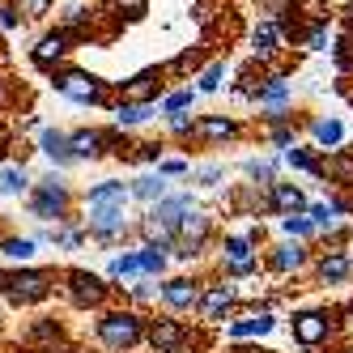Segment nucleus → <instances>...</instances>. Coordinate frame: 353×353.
I'll list each match as a JSON object with an SVG mask.
<instances>
[{
	"instance_id": "nucleus-37",
	"label": "nucleus",
	"mask_w": 353,
	"mask_h": 353,
	"mask_svg": "<svg viewBox=\"0 0 353 353\" xmlns=\"http://www.w3.org/2000/svg\"><path fill=\"white\" fill-rule=\"evenodd\" d=\"M196 98H200V90H179V94H170L166 103H162V111H166V115H179V111H188V107L196 103Z\"/></svg>"
},
{
	"instance_id": "nucleus-7",
	"label": "nucleus",
	"mask_w": 353,
	"mask_h": 353,
	"mask_svg": "<svg viewBox=\"0 0 353 353\" xmlns=\"http://www.w3.org/2000/svg\"><path fill=\"white\" fill-rule=\"evenodd\" d=\"M276 327V315L268 311V307H251V311H243L230 327H225V336L230 341H260V336H268Z\"/></svg>"
},
{
	"instance_id": "nucleus-11",
	"label": "nucleus",
	"mask_w": 353,
	"mask_h": 353,
	"mask_svg": "<svg viewBox=\"0 0 353 353\" xmlns=\"http://www.w3.org/2000/svg\"><path fill=\"white\" fill-rule=\"evenodd\" d=\"M30 209H34V217H60L64 209H68V192H64V179L60 174H52V179H43V188L34 192V200H30Z\"/></svg>"
},
{
	"instance_id": "nucleus-21",
	"label": "nucleus",
	"mask_w": 353,
	"mask_h": 353,
	"mask_svg": "<svg viewBox=\"0 0 353 353\" xmlns=\"http://www.w3.org/2000/svg\"><path fill=\"white\" fill-rule=\"evenodd\" d=\"M90 225H94V234L111 239V234H119V230H123V209H119V205H103V209H90Z\"/></svg>"
},
{
	"instance_id": "nucleus-31",
	"label": "nucleus",
	"mask_w": 353,
	"mask_h": 353,
	"mask_svg": "<svg viewBox=\"0 0 353 353\" xmlns=\"http://www.w3.org/2000/svg\"><path fill=\"white\" fill-rule=\"evenodd\" d=\"M209 230H213V225H209V217L192 209V213L183 217V225H179V239H188V243H200V247H205V239H209Z\"/></svg>"
},
{
	"instance_id": "nucleus-16",
	"label": "nucleus",
	"mask_w": 353,
	"mask_h": 353,
	"mask_svg": "<svg viewBox=\"0 0 353 353\" xmlns=\"http://www.w3.org/2000/svg\"><path fill=\"white\" fill-rule=\"evenodd\" d=\"M239 119L234 115H200L196 119V137L200 141H209V145H217V141H239Z\"/></svg>"
},
{
	"instance_id": "nucleus-47",
	"label": "nucleus",
	"mask_w": 353,
	"mask_h": 353,
	"mask_svg": "<svg viewBox=\"0 0 353 353\" xmlns=\"http://www.w3.org/2000/svg\"><path fill=\"white\" fill-rule=\"evenodd\" d=\"M115 5H119L123 13H132V17H137V13H141V9L149 5V0H115Z\"/></svg>"
},
{
	"instance_id": "nucleus-5",
	"label": "nucleus",
	"mask_w": 353,
	"mask_h": 353,
	"mask_svg": "<svg viewBox=\"0 0 353 353\" xmlns=\"http://www.w3.org/2000/svg\"><path fill=\"white\" fill-rule=\"evenodd\" d=\"M311 268H315V276L323 285H345L353 276V256L345 247H327V251H319V256L311 260Z\"/></svg>"
},
{
	"instance_id": "nucleus-33",
	"label": "nucleus",
	"mask_w": 353,
	"mask_h": 353,
	"mask_svg": "<svg viewBox=\"0 0 353 353\" xmlns=\"http://www.w3.org/2000/svg\"><path fill=\"white\" fill-rule=\"evenodd\" d=\"M225 77H230V68H225V60H213V64H209V68L196 77V90H200V94H217Z\"/></svg>"
},
{
	"instance_id": "nucleus-24",
	"label": "nucleus",
	"mask_w": 353,
	"mask_h": 353,
	"mask_svg": "<svg viewBox=\"0 0 353 353\" xmlns=\"http://www.w3.org/2000/svg\"><path fill=\"white\" fill-rule=\"evenodd\" d=\"M281 234L298 239V243H311L319 234V225L311 221V213H290V217H281Z\"/></svg>"
},
{
	"instance_id": "nucleus-41",
	"label": "nucleus",
	"mask_w": 353,
	"mask_h": 353,
	"mask_svg": "<svg viewBox=\"0 0 353 353\" xmlns=\"http://www.w3.org/2000/svg\"><path fill=\"white\" fill-rule=\"evenodd\" d=\"M170 119V132L174 137H196V119L188 115V111H179V115H166Z\"/></svg>"
},
{
	"instance_id": "nucleus-30",
	"label": "nucleus",
	"mask_w": 353,
	"mask_h": 353,
	"mask_svg": "<svg viewBox=\"0 0 353 353\" xmlns=\"http://www.w3.org/2000/svg\"><path fill=\"white\" fill-rule=\"evenodd\" d=\"M68 141H72V158H98V154H103V145H107L103 132H72Z\"/></svg>"
},
{
	"instance_id": "nucleus-36",
	"label": "nucleus",
	"mask_w": 353,
	"mask_h": 353,
	"mask_svg": "<svg viewBox=\"0 0 353 353\" xmlns=\"http://www.w3.org/2000/svg\"><path fill=\"white\" fill-rule=\"evenodd\" d=\"M111 276H141V251L115 256V260H111Z\"/></svg>"
},
{
	"instance_id": "nucleus-15",
	"label": "nucleus",
	"mask_w": 353,
	"mask_h": 353,
	"mask_svg": "<svg viewBox=\"0 0 353 353\" xmlns=\"http://www.w3.org/2000/svg\"><path fill=\"white\" fill-rule=\"evenodd\" d=\"M281 162H285L290 170L311 174V179H327V162L319 158V149H315V145H294V149H285Z\"/></svg>"
},
{
	"instance_id": "nucleus-22",
	"label": "nucleus",
	"mask_w": 353,
	"mask_h": 353,
	"mask_svg": "<svg viewBox=\"0 0 353 353\" xmlns=\"http://www.w3.org/2000/svg\"><path fill=\"white\" fill-rule=\"evenodd\" d=\"M128 196H132V188H123V183H115V179H107V183H98L94 192H90V209H103V205H128Z\"/></svg>"
},
{
	"instance_id": "nucleus-10",
	"label": "nucleus",
	"mask_w": 353,
	"mask_h": 353,
	"mask_svg": "<svg viewBox=\"0 0 353 353\" xmlns=\"http://www.w3.org/2000/svg\"><path fill=\"white\" fill-rule=\"evenodd\" d=\"M307 132H311V145L319 149V154H336V149L345 145V123L336 115H311Z\"/></svg>"
},
{
	"instance_id": "nucleus-27",
	"label": "nucleus",
	"mask_w": 353,
	"mask_h": 353,
	"mask_svg": "<svg viewBox=\"0 0 353 353\" xmlns=\"http://www.w3.org/2000/svg\"><path fill=\"white\" fill-rule=\"evenodd\" d=\"M132 196L145 200V205H158V200H166V174H141V179L132 183Z\"/></svg>"
},
{
	"instance_id": "nucleus-44",
	"label": "nucleus",
	"mask_w": 353,
	"mask_h": 353,
	"mask_svg": "<svg viewBox=\"0 0 353 353\" xmlns=\"http://www.w3.org/2000/svg\"><path fill=\"white\" fill-rule=\"evenodd\" d=\"M137 158L141 162H162V145H137Z\"/></svg>"
},
{
	"instance_id": "nucleus-50",
	"label": "nucleus",
	"mask_w": 353,
	"mask_h": 353,
	"mask_svg": "<svg viewBox=\"0 0 353 353\" xmlns=\"http://www.w3.org/2000/svg\"><path fill=\"white\" fill-rule=\"evenodd\" d=\"M345 30H349V34H353V5H349V9H345Z\"/></svg>"
},
{
	"instance_id": "nucleus-2",
	"label": "nucleus",
	"mask_w": 353,
	"mask_h": 353,
	"mask_svg": "<svg viewBox=\"0 0 353 353\" xmlns=\"http://www.w3.org/2000/svg\"><path fill=\"white\" fill-rule=\"evenodd\" d=\"M141 336H145V323H141V315H132V311H111V315L98 319V341H103L111 353L132 349Z\"/></svg>"
},
{
	"instance_id": "nucleus-52",
	"label": "nucleus",
	"mask_w": 353,
	"mask_h": 353,
	"mask_svg": "<svg viewBox=\"0 0 353 353\" xmlns=\"http://www.w3.org/2000/svg\"><path fill=\"white\" fill-rule=\"evenodd\" d=\"M349 107H353V94H349Z\"/></svg>"
},
{
	"instance_id": "nucleus-48",
	"label": "nucleus",
	"mask_w": 353,
	"mask_h": 353,
	"mask_svg": "<svg viewBox=\"0 0 353 353\" xmlns=\"http://www.w3.org/2000/svg\"><path fill=\"white\" fill-rule=\"evenodd\" d=\"M0 26H5V30H17V13H13V9H0Z\"/></svg>"
},
{
	"instance_id": "nucleus-4",
	"label": "nucleus",
	"mask_w": 353,
	"mask_h": 353,
	"mask_svg": "<svg viewBox=\"0 0 353 353\" xmlns=\"http://www.w3.org/2000/svg\"><path fill=\"white\" fill-rule=\"evenodd\" d=\"M260 111H264V119H268V128L272 123H290L294 115H290V107H294V85L285 81V77H268L264 85H260Z\"/></svg>"
},
{
	"instance_id": "nucleus-45",
	"label": "nucleus",
	"mask_w": 353,
	"mask_h": 353,
	"mask_svg": "<svg viewBox=\"0 0 353 353\" xmlns=\"http://www.w3.org/2000/svg\"><path fill=\"white\" fill-rule=\"evenodd\" d=\"M336 315H341V327H345V332H349V336H353V298H349V302H345V307H341V311H336Z\"/></svg>"
},
{
	"instance_id": "nucleus-42",
	"label": "nucleus",
	"mask_w": 353,
	"mask_h": 353,
	"mask_svg": "<svg viewBox=\"0 0 353 353\" xmlns=\"http://www.w3.org/2000/svg\"><path fill=\"white\" fill-rule=\"evenodd\" d=\"M192 166L183 162V158H166V162H158V174H166V179H174V174H188Z\"/></svg>"
},
{
	"instance_id": "nucleus-26",
	"label": "nucleus",
	"mask_w": 353,
	"mask_h": 353,
	"mask_svg": "<svg viewBox=\"0 0 353 353\" xmlns=\"http://www.w3.org/2000/svg\"><path fill=\"white\" fill-rule=\"evenodd\" d=\"M243 174L256 188H272L276 183V158H247L243 162Z\"/></svg>"
},
{
	"instance_id": "nucleus-29",
	"label": "nucleus",
	"mask_w": 353,
	"mask_h": 353,
	"mask_svg": "<svg viewBox=\"0 0 353 353\" xmlns=\"http://www.w3.org/2000/svg\"><path fill=\"white\" fill-rule=\"evenodd\" d=\"M327 183H353V154L349 149H336V154H327Z\"/></svg>"
},
{
	"instance_id": "nucleus-3",
	"label": "nucleus",
	"mask_w": 353,
	"mask_h": 353,
	"mask_svg": "<svg viewBox=\"0 0 353 353\" xmlns=\"http://www.w3.org/2000/svg\"><path fill=\"white\" fill-rule=\"evenodd\" d=\"M221 268H225V276H256L260 272V243L251 234H225Z\"/></svg>"
},
{
	"instance_id": "nucleus-14",
	"label": "nucleus",
	"mask_w": 353,
	"mask_h": 353,
	"mask_svg": "<svg viewBox=\"0 0 353 353\" xmlns=\"http://www.w3.org/2000/svg\"><path fill=\"white\" fill-rule=\"evenodd\" d=\"M268 200H272V213H276V217H290V213H307V209H311L307 192H302L298 183H281V179L268 188Z\"/></svg>"
},
{
	"instance_id": "nucleus-25",
	"label": "nucleus",
	"mask_w": 353,
	"mask_h": 353,
	"mask_svg": "<svg viewBox=\"0 0 353 353\" xmlns=\"http://www.w3.org/2000/svg\"><path fill=\"white\" fill-rule=\"evenodd\" d=\"M302 43H307V52H327L332 56V47H336V34L327 21H311L307 30H302Z\"/></svg>"
},
{
	"instance_id": "nucleus-49",
	"label": "nucleus",
	"mask_w": 353,
	"mask_h": 353,
	"mask_svg": "<svg viewBox=\"0 0 353 353\" xmlns=\"http://www.w3.org/2000/svg\"><path fill=\"white\" fill-rule=\"evenodd\" d=\"M132 294H137V298H154V285L141 281V285H132Z\"/></svg>"
},
{
	"instance_id": "nucleus-13",
	"label": "nucleus",
	"mask_w": 353,
	"mask_h": 353,
	"mask_svg": "<svg viewBox=\"0 0 353 353\" xmlns=\"http://www.w3.org/2000/svg\"><path fill=\"white\" fill-rule=\"evenodd\" d=\"M234 302H239V294H234V285H209L205 290V298H200V319L205 323H217V319H225L234 311Z\"/></svg>"
},
{
	"instance_id": "nucleus-28",
	"label": "nucleus",
	"mask_w": 353,
	"mask_h": 353,
	"mask_svg": "<svg viewBox=\"0 0 353 353\" xmlns=\"http://www.w3.org/2000/svg\"><path fill=\"white\" fill-rule=\"evenodd\" d=\"M39 141H43V154H47V158H56V162H72V141H68L64 132L43 128V132H39Z\"/></svg>"
},
{
	"instance_id": "nucleus-46",
	"label": "nucleus",
	"mask_w": 353,
	"mask_h": 353,
	"mask_svg": "<svg viewBox=\"0 0 353 353\" xmlns=\"http://www.w3.org/2000/svg\"><path fill=\"white\" fill-rule=\"evenodd\" d=\"M17 9H26L30 17H39V13H47V0H17Z\"/></svg>"
},
{
	"instance_id": "nucleus-19",
	"label": "nucleus",
	"mask_w": 353,
	"mask_h": 353,
	"mask_svg": "<svg viewBox=\"0 0 353 353\" xmlns=\"http://www.w3.org/2000/svg\"><path fill=\"white\" fill-rule=\"evenodd\" d=\"M281 26H276V17H268V21H260L256 26V34H251V52H256L260 60H272L276 52H281Z\"/></svg>"
},
{
	"instance_id": "nucleus-43",
	"label": "nucleus",
	"mask_w": 353,
	"mask_h": 353,
	"mask_svg": "<svg viewBox=\"0 0 353 353\" xmlns=\"http://www.w3.org/2000/svg\"><path fill=\"white\" fill-rule=\"evenodd\" d=\"M221 174H225L221 166H200V170H196V179L205 183V188H213V183H221Z\"/></svg>"
},
{
	"instance_id": "nucleus-38",
	"label": "nucleus",
	"mask_w": 353,
	"mask_h": 353,
	"mask_svg": "<svg viewBox=\"0 0 353 353\" xmlns=\"http://www.w3.org/2000/svg\"><path fill=\"white\" fill-rule=\"evenodd\" d=\"M332 60H336V68H341V72H353V34L336 39V47H332Z\"/></svg>"
},
{
	"instance_id": "nucleus-20",
	"label": "nucleus",
	"mask_w": 353,
	"mask_h": 353,
	"mask_svg": "<svg viewBox=\"0 0 353 353\" xmlns=\"http://www.w3.org/2000/svg\"><path fill=\"white\" fill-rule=\"evenodd\" d=\"M9 294H13L17 302L43 298V294H47V276H43V272H17V276H9Z\"/></svg>"
},
{
	"instance_id": "nucleus-40",
	"label": "nucleus",
	"mask_w": 353,
	"mask_h": 353,
	"mask_svg": "<svg viewBox=\"0 0 353 353\" xmlns=\"http://www.w3.org/2000/svg\"><path fill=\"white\" fill-rule=\"evenodd\" d=\"M0 251H5L9 260H30L34 256V243L30 239H5V247H0Z\"/></svg>"
},
{
	"instance_id": "nucleus-8",
	"label": "nucleus",
	"mask_w": 353,
	"mask_h": 353,
	"mask_svg": "<svg viewBox=\"0 0 353 353\" xmlns=\"http://www.w3.org/2000/svg\"><path fill=\"white\" fill-rule=\"evenodd\" d=\"M307 264H311V247H307V243H298V239H285V243H276V247L268 251V268H272V272H281V276L302 272Z\"/></svg>"
},
{
	"instance_id": "nucleus-6",
	"label": "nucleus",
	"mask_w": 353,
	"mask_h": 353,
	"mask_svg": "<svg viewBox=\"0 0 353 353\" xmlns=\"http://www.w3.org/2000/svg\"><path fill=\"white\" fill-rule=\"evenodd\" d=\"M56 90H60L64 98H72V103H103V81L90 77V72H81V68L60 72V77H56Z\"/></svg>"
},
{
	"instance_id": "nucleus-12",
	"label": "nucleus",
	"mask_w": 353,
	"mask_h": 353,
	"mask_svg": "<svg viewBox=\"0 0 353 353\" xmlns=\"http://www.w3.org/2000/svg\"><path fill=\"white\" fill-rule=\"evenodd\" d=\"M188 345V327L179 319H154L149 323V349L154 353H179Z\"/></svg>"
},
{
	"instance_id": "nucleus-32",
	"label": "nucleus",
	"mask_w": 353,
	"mask_h": 353,
	"mask_svg": "<svg viewBox=\"0 0 353 353\" xmlns=\"http://www.w3.org/2000/svg\"><path fill=\"white\" fill-rule=\"evenodd\" d=\"M60 56H64V34H47V39H39V47H34V64H39V68H52Z\"/></svg>"
},
{
	"instance_id": "nucleus-1",
	"label": "nucleus",
	"mask_w": 353,
	"mask_h": 353,
	"mask_svg": "<svg viewBox=\"0 0 353 353\" xmlns=\"http://www.w3.org/2000/svg\"><path fill=\"white\" fill-rule=\"evenodd\" d=\"M290 336H294V345H302V349H323V345L341 341L345 327H341V315H336V311L307 307V311H294V319H290Z\"/></svg>"
},
{
	"instance_id": "nucleus-51",
	"label": "nucleus",
	"mask_w": 353,
	"mask_h": 353,
	"mask_svg": "<svg viewBox=\"0 0 353 353\" xmlns=\"http://www.w3.org/2000/svg\"><path fill=\"white\" fill-rule=\"evenodd\" d=\"M332 353H353V345H336V349H332Z\"/></svg>"
},
{
	"instance_id": "nucleus-17",
	"label": "nucleus",
	"mask_w": 353,
	"mask_h": 353,
	"mask_svg": "<svg viewBox=\"0 0 353 353\" xmlns=\"http://www.w3.org/2000/svg\"><path fill=\"white\" fill-rule=\"evenodd\" d=\"M158 94H162V68H149L123 85V103H158Z\"/></svg>"
},
{
	"instance_id": "nucleus-18",
	"label": "nucleus",
	"mask_w": 353,
	"mask_h": 353,
	"mask_svg": "<svg viewBox=\"0 0 353 353\" xmlns=\"http://www.w3.org/2000/svg\"><path fill=\"white\" fill-rule=\"evenodd\" d=\"M68 294L81 302V307H98L103 302V294H107V285L98 281L94 272H68Z\"/></svg>"
},
{
	"instance_id": "nucleus-34",
	"label": "nucleus",
	"mask_w": 353,
	"mask_h": 353,
	"mask_svg": "<svg viewBox=\"0 0 353 353\" xmlns=\"http://www.w3.org/2000/svg\"><path fill=\"white\" fill-rule=\"evenodd\" d=\"M166 247L162 243H149V247H141V272L145 276H158V272H166Z\"/></svg>"
},
{
	"instance_id": "nucleus-35",
	"label": "nucleus",
	"mask_w": 353,
	"mask_h": 353,
	"mask_svg": "<svg viewBox=\"0 0 353 353\" xmlns=\"http://www.w3.org/2000/svg\"><path fill=\"white\" fill-rule=\"evenodd\" d=\"M21 188H26V170H17V166L0 170V196H17Z\"/></svg>"
},
{
	"instance_id": "nucleus-9",
	"label": "nucleus",
	"mask_w": 353,
	"mask_h": 353,
	"mask_svg": "<svg viewBox=\"0 0 353 353\" xmlns=\"http://www.w3.org/2000/svg\"><path fill=\"white\" fill-rule=\"evenodd\" d=\"M200 298H205V285L192 281V276H174L162 285V302L170 311H200Z\"/></svg>"
},
{
	"instance_id": "nucleus-23",
	"label": "nucleus",
	"mask_w": 353,
	"mask_h": 353,
	"mask_svg": "<svg viewBox=\"0 0 353 353\" xmlns=\"http://www.w3.org/2000/svg\"><path fill=\"white\" fill-rule=\"evenodd\" d=\"M158 115V103H119L115 107V123L119 128H137V123L154 119Z\"/></svg>"
},
{
	"instance_id": "nucleus-39",
	"label": "nucleus",
	"mask_w": 353,
	"mask_h": 353,
	"mask_svg": "<svg viewBox=\"0 0 353 353\" xmlns=\"http://www.w3.org/2000/svg\"><path fill=\"white\" fill-rule=\"evenodd\" d=\"M268 141H272L276 149H294V145H298V132H294V123H272Z\"/></svg>"
}]
</instances>
